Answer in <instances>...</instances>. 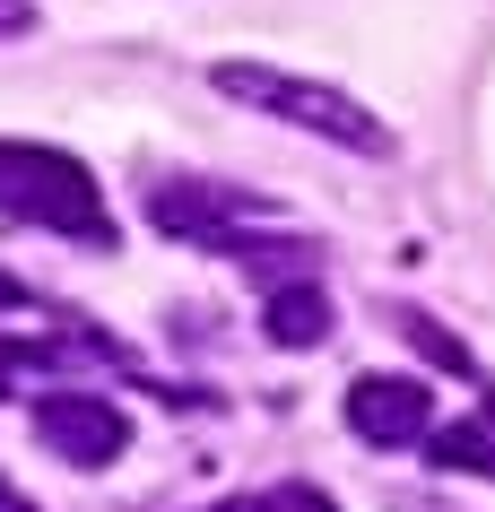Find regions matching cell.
Masks as SVG:
<instances>
[{"instance_id": "cell-2", "label": "cell", "mask_w": 495, "mask_h": 512, "mask_svg": "<svg viewBox=\"0 0 495 512\" xmlns=\"http://www.w3.org/2000/svg\"><path fill=\"white\" fill-rule=\"evenodd\" d=\"M209 79H218V96L261 105V113H278V122H296V131L330 139V148H348V157H391V122H374L357 96H339V87H322V79L261 70V61H218Z\"/></svg>"}, {"instance_id": "cell-13", "label": "cell", "mask_w": 495, "mask_h": 512, "mask_svg": "<svg viewBox=\"0 0 495 512\" xmlns=\"http://www.w3.org/2000/svg\"><path fill=\"white\" fill-rule=\"evenodd\" d=\"M0 512H35V504H27V495H18L9 478H0Z\"/></svg>"}, {"instance_id": "cell-11", "label": "cell", "mask_w": 495, "mask_h": 512, "mask_svg": "<svg viewBox=\"0 0 495 512\" xmlns=\"http://www.w3.org/2000/svg\"><path fill=\"white\" fill-rule=\"evenodd\" d=\"M35 27V0H0V35H27Z\"/></svg>"}, {"instance_id": "cell-14", "label": "cell", "mask_w": 495, "mask_h": 512, "mask_svg": "<svg viewBox=\"0 0 495 512\" xmlns=\"http://www.w3.org/2000/svg\"><path fill=\"white\" fill-rule=\"evenodd\" d=\"M209 512H252V504H209Z\"/></svg>"}, {"instance_id": "cell-3", "label": "cell", "mask_w": 495, "mask_h": 512, "mask_svg": "<svg viewBox=\"0 0 495 512\" xmlns=\"http://www.w3.org/2000/svg\"><path fill=\"white\" fill-rule=\"evenodd\" d=\"M35 443L61 452L70 469H105V460H122L131 426H122V408L96 400V391H44V400H35Z\"/></svg>"}, {"instance_id": "cell-9", "label": "cell", "mask_w": 495, "mask_h": 512, "mask_svg": "<svg viewBox=\"0 0 495 512\" xmlns=\"http://www.w3.org/2000/svg\"><path fill=\"white\" fill-rule=\"evenodd\" d=\"M400 330H409V348H417V356H435L443 374H469V348H461L443 322H426V313H400Z\"/></svg>"}, {"instance_id": "cell-5", "label": "cell", "mask_w": 495, "mask_h": 512, "mask_svg": "<svg viewBox=\"0 0 495 512\" xmlns=\"http://www.w3.org/2000/svg\"><path fill=\"white\" fill-rule=\"evenodd\" d=\"M348 426H357L374 452L426 443V434H435V391L417 374H357L348 382Z\"/></svg>"}, {"instance_id": "cell-10", "label": "cell", "mask_w": 495, "mask_h": 512, "mask_svg": "<svg viewBox=\"0 0 495 512\" xmlns=\"http://www.w3.org/2000/svg\"><path fill=\"white\" fill-rule=\"evenodd\" d=\"M252 512H339V504H330V495H322V486H270V495H261V504H252Z\"/></svg>"}, {"instance_id": "cell-12", "label": "cell", "mask_w": 495, "mask_h": 512, "mask_svg": "<svg viewBox=\"0 0 495 512\" xmlns=\"http://www.w3.org/2000/svg\"><path fill=\"white\" fill-rule=\"evenodd\" d=\"M0 304H9V313H27V304H35V287H18V278H0Z\"/></svg>"}, {"instance_id": "cell-6", "label": "cell", "mask_w": 495, "mask_h": 512, "mask_svg": "<svg viewBox=\"0 0 495 512\" xmlns=\"http://www.w3.org/2000/svg\"><path fill=\"white\" fill-rule=\"evenodd\" d=\"M261 330H270V348H322V339H330V296H322V278H287V287H270Z\"/></svg>"}, {"instance_id": "cell-4", "label": "cell", "mask_w": 495, "mask_h": 512, "mask_svg": "<svg viewBox=\"0 0 495 512\" xmlns=\"http://www.w3.org/2000/svg\"><path fill=\"white\" fill-rule=\"evenodd\" d=\"M244 217H261V191H235V183H157L148 191V226L183 235V243H209V252L226 235H244Z\"/></svg>"}, {"instance_id": "cell-8", "label": "cell", "mask_w": 495, "mask_h": 512, "mask_svg": "<svg viewBox=\"0 0 495 512\" xmlns=\"http://www.w3.org/2000/svg\"><path fill=\"white\" fill-rule=\"evenodd\" d=\"M61 356H105V339H0V400H9V374L61 365Z\"/></svg>"}, {"instance_id": "cell-7", "label": "cell", "mask_w": 495, "mask_h": 512, "mask_svg": "<svg viewBox=\"0 0 495 512\" xmlns=\"http://www.w3.org/2000/svg\"><path fill=\"white\" fill-rule=\"evenodd\" d=\"M426 460L443 478H495V400H478V417H461L452 434H426Z\"/></svg>"}, {"instance_id": "cell-1", "label": "cell", "mask_w": 495, "mask_h": 512, "mask_svg": "<svg viewBox=\"0 0 495 512\" xmlns=\"http://www.w3.org/2000/svg\"><path fill=\"white\" fill-rule=\"evenodd\" d=\"M0 217L70 235V243H113L96 174L79 157H61V148H27V139H0Z\"/></svg>"}]
</instances>
